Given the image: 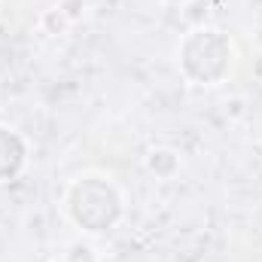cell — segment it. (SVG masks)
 Segmentation results:
<instances>
[{
	"label": "cell",
	"mask_w": 262,
	"mask_h": 262,
	"mask_svg": "<svg viewBox=\"0 0 262 262\" xmlns=\"http://www.w3.org/2000/svg\"><path fill=\"white\" fill-rule=\"evenodd\" d=\"M143 168L156 180H174L183 168V159L174 146H149L143 156Z\"/></svg>",
	"instance_id": "cell-4"
},
{
	"label": "cell",
	"mask_w": 262,
	"mask_h": 262,
	"mask_svg": "<svg viewBox=\"0 0 262 262\" xmlns=\"http://www.w3.org/2000/svg\"><path fill=\"white\" fill-rule=\"evenodd\" d=\"M128 210L125 189L101 171H82L70 177L61 192V213L82 235H107L113 232Z\"/></svg>",
	"instance_id": "cell-1"
},
{
	"label": "cell",
	"mask_w": 262,
	"mask_h": 262,
	"mask_svg": "<svg viewBox=\"0 0 262 262\" xmlns=\"http://www.w3.org/2000/svg\"><path fill=\"white\" fill-rule=\"evenodd\" d=\"M235 64H238V46L223 28L198 25L186 31L177 43V70L189 85L198 89L223 85L232 76Z\"/></svg>",
	"instance_id": "cell-2"
},
{
	"label": "cell",
	"mask_w": 262,
	"mask_h": 262,
	"mask_svg": "<svg viewBox=\"0 0 262 262\" xmlns=\"http://www.w3.org/2000/svg\"><path fill=\"white\" fill-rule=\"evenodd\" d=\"M28 162H31L28 137L12 125H0V186L21 177Z\"/></svg>",
	"instance_id": "cell-3"
},
{
	"label": "cell",
	"mask_w": 262,
	"mask_h": 262,
	"mask_svg": "<svg viewBox=\"0 0 262 262\" xmlns=\"http://www.w3.org/2000/svg\"><path fill=\"white\" fill-rule=\"evenodd\" d=\"M165 3H174V6H180V3H186V0H165Z\"/></svg>",
	"instance_id": "cell-6"
},
{
	"label": "cell",
	"mask_w": 262,
	"mask_h": 262,
	"mask_svg": "<svg viewBox=\"0 0 262 262\" xmlns=\"http://www.w3.org/2000/svg\"><path fill=\"white\" fill-rule=\"evenodd\" d=\"M61 262H101V253H98V247H95L92 241L76 238V241H70L64 247Z\"/></svg>",
	"instance_id": "cell-5"
}]
</instances>
